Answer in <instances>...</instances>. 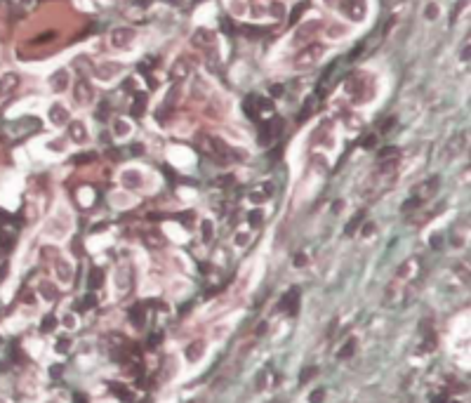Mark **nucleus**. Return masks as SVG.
Wrapping results in <instances>:
<instances>
[{
    "mask_svg": "<svg viewBox=\"0 0 471 403\" xmlns=\"http://www.w3.org/2000/svg\"><path fill=\"white\" fill-rule=\"evenodd\" d=\"M54 325H57V318H54V316H45L43 318V332H52Z\"/></svg>",
    "mask_w": 471,
    "mask_h": 403,
    "instance_id": "1a4fd4ad",
    "label": "nucleus"
},
{
    "mask_svg": "<svg viewBox=\"0 0 471 403\" xmlns=\"http://www.w3.org/2000/svg\"><path fill=\"white\" fill-rule=\"evenodd\" d=\"M200 356H203V342H193L187 349V358L188 361H198Z\"/></svg>",
    "mask_w": 471,
    "mask_h": 403,
    "instance_id": "39448f33",
    "label": "nucleus"
},
{
    "mask_svg": "<svg viewBox=\"0 0 471 403\" xmlns=\"http://www.w3.org/2000/svg\"><path fill=\"white\" fill-rule=\"evenodd\" d=\"M365 236H370V233H373V224H365Z\"/></svg>",
    "mask_w": 471,
    "mask_h": 403,
    "instance_id": "412c9836",
    "label": "nucleus"
},
{
    "mask_svg": "<svg viewBox=\"0 0 471 403\" xmlns=\"http://www.w3.org/2000/svg\"><path fill=\"white\" fill-rule=\"evenodd\" d=\"M323 396H325V392H323V389H316L309 401H311V403H320V401H323Z\"/></svg>",
    "mask_w": 471,
    "mask_h": 403,
    "instance_id": "f8f14e48",
    "label": "nucleus"
},
{
    "mask_svg": "<svg viewBox=\"0 0 471 403\" xmlns=\"http://www.w3.org/2000/svg\"><path fill=\"white\" fill-rule=\"evenodd\" d=\"M127 318H130V323H132V325L142 328V325H144V309L139 304L130 306V309H127Z\"/></svg>",
    "mask_w": 471,
    "mask_h": 403,
    "instance_id": "f03ea898",
    "label": "nucleus"
},
{
    "mask_svg": "<svg viewBox=\"0 0 471 403\" xmlns=\"http://www.w3.org/2000/svg\"><path fill=\"white\" fill-rule=\"evenodd\" d=\"M50 373H52V377L62 375V366H52V370H50Z\"/></svg>",
    "mask_w": 471,
    "mask_h": 403,
    "instance_id": "6ab92c4d",
    "label": "nucleus"
},
{
    "mask_svg": "<svg viewBox=\"0 0 471 403\" xmlns=\"http://www.w3.org/2000/svg\"><path fill=\"white\" fill-rule=\"evenodd\" d=\"M142 106H144V97L139 95V97H137V104H134V116H142Z\"/></svg>",
    "mask_w": 471,
    "mask_h": 403,
    "instance_id": "ddd939ff",
    "label": "nucleus"
},
{
    "mask_svg": "<svg viewBox=\"0 0 471 403\" xmlns=\"http://www.w3.org/2000/svg\"><path fill=\"white\" fill-rule=\"evenodd\" d=\"M356 344H358V342H356L354 337H351V340H347V344L342 347V351L337 354V358H342V361H344V358H351L356 354Z\"/></svg>",
    "mask_w": 471,
    "mask_h": 403,
    "instance_id": "20e7f679",
    "label": "nucleus"
},
{
    "mask_svg": "<svg viewBox=\"0 0 471 403\" xmlns=\"http://www.w3.org/2000/svg\"><path fill=\"white\" fill-rule=\"evenodd\" d=\"M278 306H281L283 311H287L290 316H294L297 309H299V288H290V290L283 295V300H281V304Z\"/></svg>",
    "mask_w": 471,
    "mask_h": 403,
    "instance_id": "f257e3e1",
    "label": "nucleus"
},
{
    "mask_svg": "<svg viewBox=\"0 0 471 403\" xmlns=\"http://www.w3.org/2000/svg\"><path fill=\"white\" fill-rule=\"evenodd\" d=\"M316 373H318V368H316V366L306 368V370H304L302 375H299V382H302V385H306V382H309V380H311V377L316 375Z\"/></svg>",
    "mask_w": 471,
    "mask_h": 403,
    "instance_id": "6e6552de",
    "label": "nucleus"
},
{
    "mask_svg": "<svg viewBox=\"0 0 471 403\" xmlns=\"http://www.w3.org/2000/svg\"><path fill=\"white\" fill-rule=\"evenodd\" d=\"M431 403H445V396H436V399H434Z\"/></svg>",
    "mask_w": 471,
    "mask_h": 403,
    "instance_id": "4be33fe9",
    "label": "nucleus"
},
{
    "mask_svg": "<svg viewBox=\"0 0 471 403\" xmlns=\"http://www.w3.org/2000/svg\"><path fill=\"white\" fill-rule=\"evenodd\" d=\"M271 92H274V97H281V92H283V88H281V85H274V88H271Z\"/></svg>",
    "mask_w": 471,
    "mask_h": 403,
    "instance_id": "a211bd4d",
    "label": "nucleus"
},
{
    "mask_svg": "<svg viewBox=\"0 0 471 403\" xmlns=\"http://www.w3.org/2000/svg\"><path fill=\"white\" fill-rule=\"evenodd\" d=\"M104 283V274H101V269H92L90 271V281H88V286L94 290V288H99Z\"/></svg>",
    "mask_w": 471,
    "mask_h": 403,
    "instance_id": "423d86ee",
    "label": "nucleus"
},
{
    "mask_svg": "<svg viewBox=\"0 0 471 403\" xmlns=\"http://www.w3.org/2000/svg\"><path fill=\"white\" fill-rule=\"evenodd\" d=\"M73 403H88V401H85V396L83 394H76L73 396Z\"/></svg>",
    "mask_w": 471,
    "mask_h": 403,
    "instance_id": "aec40b11",
    "label": "nucleus"
},
{
    "mask_svg": "<svg viewBox=\"0 0 471 403\" xmlns=\"http://www.w3.org/2000/svg\"><path fill=\"white\" fill-rule=\"evenodd\" d=\"M111 394H116L118 399H120V401H125V403L132 401V394L125 389V385H118V382H113V385H111Z\"/></svg>",
    "mask_w": 471,
    "mask_h": 403,
    "instance_id": "7ed1b4c3",
    "label": "nucleus"
},
{
    "mask_svg": "<svg viewBox=\"0 0 471 403\" xmlns=\"http://www.w3.org/2000/svg\"><path fill=\"white\" fill-rule=\"evenodd\" d=\"M92 306H97V297H94V295H88L85 300H83L80 309H92Z\"/></svg>",
    "mask_w": 471,
    "mask_h": 403,
    "instance_id": "9b49d317",
    "label": "nucleus"
},
{
    "mask_svg": "<svg viewBox=\"0 0 471 403\" xmlns=\"http://www.w3.org/2000/svg\"><path fill=\"white\" fill-rule=\"evenodd\" d=\"M259 219H262V215H259V212H252V215H250V224H255V226L259 224Z\"/></svg>",
    "mask_w": 471,
    "mask_h": 403,
    "instance_id": "2eb2a0df",
    "label": "nucleus"
},
{
    "mask_svg": "<svg viewBox=\"0 0 471 403\" xmlns=\"http://www.w3.org/2000/svg\"><path fill=\"white\" fill-rule=\"evenodd\" d=\"M361 222H363V212H358V215H356L354 219H351V222L347 224V229H344V233H347V236H354L356 229H358V224H361Z\"/></svg>",
    "mask_w": 471,
    "mask_h": 403,
    "instance_id": "0eeeda50",
    "label": "nucleus"
},
{
    "mask_svg": "<svg viewBox=\"0 0 471 403\" xmlns=\"http://www.w3.org/2000/svg\"><path fill=\"white\" fill-rule=\"evenodd\" d=\"M304 264H306V257H304V255H297V257H294V267H304Z\"/></svg>",
    "mask_w": 471,
    "mask_h": 403,
    "instance_id": "4468645a",
    "label": "nucleus"
},
{
    "mask_svg": "<svg viewBox=\"0 0 471 403\" xmlns=\"http://www.w3.org/2000/svg\"><path fill=\"white\" fill-rule=\"evenodd\" d=\"M76 163H88V161H92V153L90 156H78V158H73Z\"/></svg>",
    "mask_w": 471,
    "mask_h": 403,
    "instance_id": "f3484780",
    "label": "nucleus"
},
{
    "mask_svg": "<svg viewBox=\"0 0 471 403\" xmlns=\"http://www.w3.org/2000/svg\"><path fill=\"white\" fill-rule=\"evenodd\" d=\"M160 340H163V335L160 332H153V335H149V340H146V347L149 349H153V347H158Z\"/></svg>",
    "mask_w": 471,
    "mask_h": 403,
    "instance_id": "9d476101",
    "label": "nucleus"
},
{
    "mask_svg": "<svg viewBox=\"0 0 471 403\" xmlns=\"http://www.w3.org/2000/svg\"><path fill=\"white\" fill-rule=\"evenodd\" d=\"M66 349H69V340L62 337V340H59V351H66Z\"/></svg>",
    "mask_w": 471,
    "mask_h": 403,
    "instance_id": "dca6fc26",
    "label": "nucleus"
}]
</instances>
